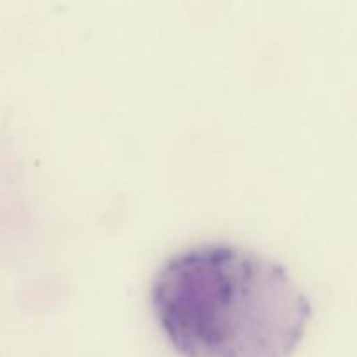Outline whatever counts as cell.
Here are the masks:
<instances>
[{
	"label": "cell",
	"instance_id": "obj_1",
	"mask_svg": "<svg viewBox=\"0 0 357 357\" xmlns=\"http://www.w3.org/2000/svg\"><path fill=\"white\" fill-rule=\"evenodd\" d=\"M150 303L181 357H291L312 317L284 265L229 243L167 258L153 275Z\"/></svg>",
	"mask_w": 357,
	"mask_h": 357
}]
</instances>
